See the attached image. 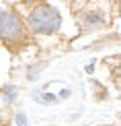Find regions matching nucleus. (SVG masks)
Segmentation results:
<instances>
[{
	"instance_id": "3",
	"label": "nucleus",
	"mask_w": 121,
	"mask_h": 126,
	"mask_svg": "<svg viewBox=\"0 0 121 126\" xmlns=\"http://www.w3.org/2000/svg\"><path fill=\"white\" fill-rule=\"evenodd\" d=\"M2 97H4L6 103H12L14 99H17V87H14V85H6L2 89Z\"/></svg>"
},
{
	"instance_id": "1",
	"label": "nucleus",
	"mask_w": 121,
	"mask_h": 126,
	"mask_svg": "<svg viewBox=\"0 0 121 126\" xmlns=\"http://www.w3.org/2000/svg\"><path fill=\"white\" fill-rule=\"evenodd\" d=\"M60 25H62L60 13L49 4H39L29 15V27L35 33H54L60 29Z\"/></svg>"
},
{
	"instance_id": "6",
	"label": "nucleus",
	"mask_w": 121,
	"mask_h": 126,
	"mask_svg": "<svg viewBox=\"0 0 121 126\" xmlns=\"http://www.w3.org/2000/svg\"><path fill=\"white\" fill-rule=\"evenodd\" d=\"M27 77H29V79H37V77H39V72H37V66H33V68H29V72H27Z\"/></svg>"
},
{
	"instance_id": "2",
	"label": "nucleus",
	"mask_w": 121,
	"mask_h": 126,
	"mask_svg": "<svg viewBox=\"0 0 121 126\" xmlns=\"http://www.w3.org/2000/svg\"><path fill=\"white\" fill-rule=\"evenodd\" d=\"M23 35V23H21L19 15L12 10H4L0 13V39L4 41H14Z\"/></svg>"
},
{
	"instance_id": "5",
	"label": "nucleus",
	"mask_w": 121,
	"mask_h": 126,
	"mask_svg": "<svg viewBox=\"0 0 121 126\" xmlns=\"http://www.w3.org/2000/svg\"><path fill=\"white\" fill-rule=\"evenodd\" d=\"M17 124L19 126H27V116H25V114H19L17 116Z\"/></svg>"
},
{
	"instance_id": "4",
	"label": "nucleus",
	"mask_w": 121,
	"mask_h": 126,
	"mask_svg": "<svg viewBox=\"0 0 121 126\" xmlns=\"http://www.w3.org/2000/svg\"><path fill=\"white\" fill-rule=\"evenodd\" d=\"M86 21H88V25H86L88 29H92V27H101V25H103V19L99 17V15H90Z\"/></svg>"
}]
</instances>
